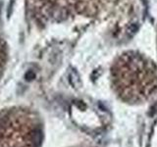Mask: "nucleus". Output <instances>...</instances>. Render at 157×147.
Wrapping results in <instances>:
<instances>
[{
  "instance_id": "nucleus-1",
  "label": "nucleus",
  "mask_w": 157,
  "mask_h": 147,
  "mask_svg": "<svg viewBox=\"0 0 157 147\" xmlns=\"http://www.w3.org/2000/svg\"><path fill=\"white\" fill-rule=\"evenodd\" d=\"M111 75L118 96L126 102H144L157 93V68L140 54H124L111 69Z\"/></svg>"
},
{
  "instance_id": "nucleus-2",
  "label": "nucleus",
  "mask_w": 157,
  "mask_h": 147,
  "mask_svg": "<svg viewBox=\"0 0 157 147\" xmlns=\"http://www.w3.org/2000/svg\"><path fill=\"white\" fill-rule=\"evenodd\" d=\"M36 77V75H34V73L32 72V71H29L27 74H26V76H25V78H26L27 81H32L33 80V77Z\"/></svg>"
}]
</instances>
